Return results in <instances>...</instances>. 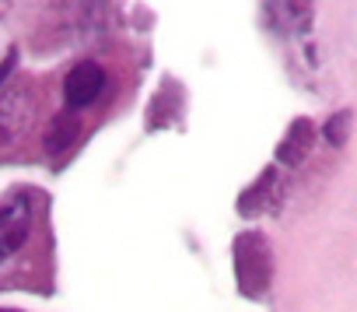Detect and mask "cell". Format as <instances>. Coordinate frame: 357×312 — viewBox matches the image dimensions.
Returning a JSON list of instances; mask_svg holds the SVG:
<instances>
[{
	"mask_svg": "<svg viewBox=\"0 0 357 312\" xmlns=\"http://www.w3.org/2000/svg\"><path fill=\"white\" fill-rule=\"evenodd\" d=\"M29 228H32L29 197H11L8 204H0V263L22 249V242L29 239Z\"/></svg>",
	"mask_w": 357,
	"mask_h": 312,
	"instance_id": "cell-1",
	"label": "cell"
},
{
	"mask_svg": "<svg viewBox=\"0 0 357 312\" xmlns=\"http://www.w3.org/2000/svg\"><path fill=\"white\" fill-rule=\"evenodd\" d=\"M102 88H105L102 67L98 64H77L67 74V81H63V98H67L70 109H84V105H91L102 95Z\"/></svg>",
	"mask_w": 357,
	"mask_h": 312,
	"instance_id": "cell-2",
	"label": "cell"
},
{
	"mask_svg": "<svg viewBox=\"0 0 357 312\" xmlns=\"http://www.w3.org/2000/svg\"><path fill=\"white\" fill-rule=\"evenodd\" d=\"M11 67H15V60H11V57H8V60H4V64H0V81H4V74H8V70H11Z\"/></svg>",
	"mask_w": 357,
	"mask_h": 312,
	"instance_id": "cell-3",
	"label": "cell"
}]
</instances>
